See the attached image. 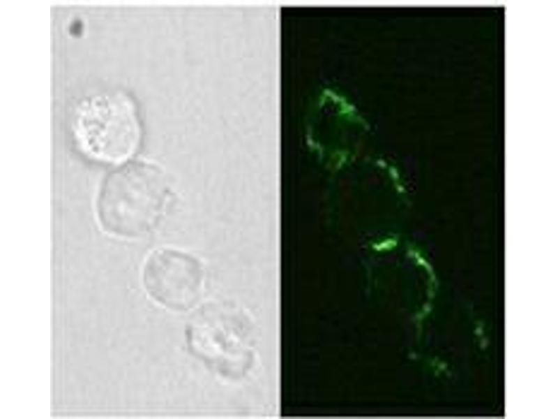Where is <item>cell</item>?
<instances>
[{
    "label": "cell",
    "mask_w": 558,
    "mask_h": 419,
    "mask_svg": "<svg viewBox=\"0 0 558 419\" xmlns=\"http://www.w3.org/2000/svg\"><path fill=\"white\" fill-rule=\"evenodd\" d=\"M169 193L166 175L158 166L144 161L121 166L100 185L96 200L100 224L116 237L144 236L162 219Z\"/></svg>",
    "instance_id": "cell-1"
},
{
    "label": "cell",
    "mask_w": 558,
    "mask_h": 419,
    "mask_svg": "<svg viewBox=\"0 0 558 419\" xmlns=\"http://www.w3.org/2000/svg\"><path fill=\"white\" fill-rule=\"evenodd\" d=\"M252 327L247 314L238 306L230 302L206 304L187 324L188 350L218 374L240 378L250 370L254 360Z\"/></svg>",
    "instance_id": "cell-2"
},
{
    "label": "cell",
    "mask_w": 558,
    "mask_h": 419,
    "mask_svg": "<svg viewBox=\"0 0 558 419\" xmlns=\"http://www.w3.org/2000/svg\"><path fill=\"white\" fill-rule=\"evenodd\" d=\"M73 130L84 152L106 161L128 157L137 148L142 136L135 102L121 91L83 100L75 110Z\"/></svg>",
    "instance_id": "cell-3"
},
{
    "label": "cell",
    "mask_w": 558,
    "mask_h": 419,
    "mask_svg": "<svg viewBox=\"0 0 558 419\" xmlns=\"http://www.w3.org/2000/svg\"><path fill=\"white\" fill-rule=\"evenodd\" d=\"M144 286L157 303L176 311L189 310L202 295L203 267L193 256L176 250L154 251L145 262Z\"/></svg>",
    "instance_id": "cell-4"
}]
</instances>
